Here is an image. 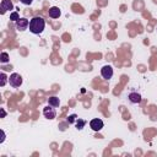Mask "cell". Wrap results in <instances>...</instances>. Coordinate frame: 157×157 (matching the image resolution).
<instances>
[{
  "mask_svg": "<svg viewBox=\"0 0 157 157\" xmlns=\"http://www.w3.org/2000/svg\"><path fill=\"white\" fill-rule=\"evenodd\" d=\"M44 27H45V21L43 17L40 16H36L33 17L31 21H29V31L33 33V34H39L44 31Z\"/></svg>",
  "mask_w": 157,
  "mask_h": 157,
  "instance_id": "obj_1",
  "label": "cell"
},
{
  "mask_svg": "<svg viewBox=\"0 0 157 157\" xmlns=\"http://www.w3.org/2000/svg\"><path fill=\"white\" fill-rule=\"evenodd\" d=\"M9 82H10V85H11L13 88H17V87H20V86L22 85V77H21L20 74L13 72V74L10 75V77H9Z\"/></svg>",
  "mask_w": 157,
  "mask_h": 157,
  "instance_id": "obj_2",
  "label": "cell"
},
{
  "mask_svg": "<svg viewBox=\"0 0 157 157\" xmlns=\"http://www.w3.org/2000/svg\"><path fill=\"white\" fill-rule=\"evenodd\" d=\"M101 75H102V77L105 78V80L112 78V76H113V67H112L110 65H104V66L101 69Z\"/></svg>",
  "mask_w": 157,
  "mask_h": 157,
  "instance_id": "obj_3",
  "label": "cell"
},
{
  "mask_svg": "<svg viewBox=\"0 0 157 157\" xmlns=\"http://www.w3.org/2000/svg\"><path fill=\"white\" fill-rule=\"evenodd\" d=\"M43 114H44V117H45L47 119H50V120L56 117V112H55L54 107H52V105L45 107V108L43 109Z\"/></svg>",
  "mask_w": 157,
  "mask_h": 157,
  "instance_id": "obj_4",
  "label": "cell"
},
{
  "mask_svg": "<svg viewBox=\"0 0 157 157\" xmlns=\"http://www.w3.org/2000/svg\"><path fill=\"white\" fill-rule=\"evenodd\" d=\"M103 125H104L103 121H102L101 119H98V118L92 119V120L90 121V126H91V129L94 130V131H99V130H102Z\"/></svg>",
  "mask_w": 157,
  "mask_h": 157,
  "instance_id": "obj_5",
  "label": "cell"
},
{
  "mask_svg": "<svg viewBox=\"0 0 157 157\" xmlns=\"http://www.w3.org/2000/svg\"><path fill=\"white\" fill-rule=\"evenodd\" d=\"M28 26H29V21H28L27 18H25V17L18 18V20L16 21V28H17L18 31H25Z\"/></svg>",
  "mask_w": 157,
  "mask_h": 157,
  "instance_id": "obj_6",
  "label": "cell"
},
{
  "mask_svg": "<svg viewBox=\"0 0 157 157\" xmlns=\"http://www.w3.org/2000/svg\"><path fill=\"white\" fill-rule=\"evenodd\" d=\"M0 6H1V13H5V11L13 9V4H12L11 0H2Z\"/></svg>",
  "mask_w": 157,
  "mask_h": 157,
  "instance_id": "obj_7",
  "label": "cell"
},
{
  "mask_svg": "<svg viewBox=\"0 0 157 157\" xmlns=\"http://www.w3.org/2000/svg\"><path fill=\"white\" fill-rule=\"evenodd\" d=\"M128 98H129V101H130L131 103H140V102H141V96H140L137 92H131V93H129Z\"/></svg>",
  "mask_w": 157,
  "mask_h": 157,
  "instance_id": "obj_8",
  "label": "cell"
},
{
  "mask_svg": "<svg viewBox=\"0 0 157 157\" xmlns=\"http://www.w3.org/2000/svg\"><path fill=\"white\" fill-rule=\"evenodd\" d=\"M48 13H49V17H52V18H58V17L60 16V10H59V7L53 6V7L49 9Z\"/></svg>",
  "mask_w": 157,
  "mask_h": 157,
  "instance_id": "obj_9",
  "label": "cell"
},
{
  "mask_svg": "<svg viewBox=\"0 0 157 157\" xmlns=\"http://www.w3.org/2000/svg\"><path fill=\"white\" fill-rule=\"evenodd\" d=\"M48 103H49V105H52V107L55 108V107H59V104H60V99H59L58 97L53 96V97H49Z\"/></svg>",
  "mask_w": 157,
  "mask_h": 157,
  "instance_id": "obj_10",
  "label": "cell"
},
{
  "mask_svg": "<svg viewBox=\"0 0 157 157\" xmlns=\"http://www.w3.org/2000/svg\"><path fill=\"white\" fill-rule=\"evenodd\" d=\"M0 61L4 63V64L9 61V54H7L6 52H2V53H1V55H0Z\"/></svg>",
  "mask_w": 157,
  "mask_h": 157,
  "instance_id": "obj_11",
  "label": "cell"
},
{
  "mask_svg": "<svg viewBox=\"0 0 157 157\" xmlns=\"http://www.w3.org/2000/svg\"><path fill=\"white\" fill-rule=\"evenodd\" d=\"M85 125H86V121H85V120H82V119L76 120V128H77L78 130L83 129V126H85Z\"/></svg>",
  "mask_w": 157,
  "mask_h": 157,
  "instance_id": "obj_12",
  "label": "cell"
},
{
  "mask_svg": "<svg viewBox=\"0 0 157 157\" xmlns=\"http://www.w3.org/2000/svg\"><path fill=\"white\" fill-rule=\"evenodd\" d=\"M0 77H1V81H0V86H1V87H4V86H5V83H6V81H7V77H6L5 72H1V74H0Z\"/></svg>",
  "mask_w": 157,
  "mask_h": 157,
  "instance_id": "obj_13",
  "label": "cell"
},
{
  "mask_svg": "<svg viewBox=\"0 0 157 157\" xmlns=\"http://www.w3.org/2000/svg\"><path fill=\"white\" fill-rule=\"evenodd\" d=\"M18 18H20V15H18V13H17L16 11H15V12H11V13H10V20H11V21H15V22H16V21L18 20Z\"/></svg>",
  "mask_w": 157,
  "mask_h": 157,
  "instance_id": "obj_14",
  "label": "cell"
},
{
  "mask_svg": "<svg viewBox=\"0 0 157 157\" xmlns=\"http://www.w3.org/2000/svg\"><path fill=\"white\" fill-rule=\"evenodd\" d=\"M76 118H77V115H76V114H71V115L67 118V121H69V123H75Z\"/></svg>",
  "mask_w": 157,
  "mask_h": 157,
  "instance_id": "obj_15",
  "label": "cell"
},
{
  "mask_svg": "<svg viewBox=\"0 0 157 157\" xmlns=\"http://www.w3.org/2000/svg\"><path fill=\"white\" fill-rule=\"evenodd\" d=\"M20 1H21L22 4H25V5H31L33 0H20Z\"/></svg>",
  "mask_w": 157,
  "mask_h": 157,
  "instance_id": "obj_16",
  "label": "cell"
},
{
  "mask_svg": "<svg viewBox=\"0 0 157 157\" xmlns=\"http://www.w3.org/2000/svg\"><path fill=\"white\" fill-rule=\"evenodd\" d=\"M5 115H6V113H5V110H4V109H2V108H1V117H2V118H4V117H5Z\"/></svg>",
  "mask_w": 157,
  "mask_h": 157,
  "instance_id": "obj_17",
  "label": "cell"
}]
</instances>
